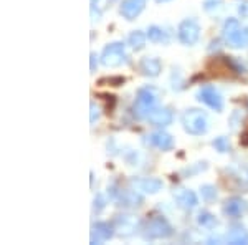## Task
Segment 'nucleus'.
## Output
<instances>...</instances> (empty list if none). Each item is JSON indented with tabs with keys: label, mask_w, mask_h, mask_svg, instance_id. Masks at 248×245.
Masks as SVG:
<instances>
[{
	"label": "nucleus",
	"mask_w": 248,
	"mask_h": 245,
	"mask_svg": "<svg viewBox=\"0 0 248 245\" xmlns=\"http://www.w3.org/2000/svg\"><path fill=\"white\" fill-rule=\"evenodd\" d=\"M131 186L142 194H157L162 189V180L155 178H134L131 179Z\"/></svg>",
	"instance_id": "10"
},
{
	"label": "nucleus",
	"mask_w": 248,
	"mask_h": 245,
	"mask_svg": "<svg viewBox=\"0 0 248 245\" xmlns=\"http://www.w3.org/2000/svg\"><path fill=\"white\" fill-rule=\"evenodd\" d=\"M116 234L114 224L109 222H96L91 226V244H105L109 239H113Z\"/></svg>",
	"instance_id": "8"
},
{
	"label": "nucleus",
	"mask_w": 248,
	"mask_h": 245,
	"mask_svg": "<svg viewBox=\"0 0 248 245\" xmlns=\"http://www.w3.org/2000/svg\"><path fill=\"white\" fill-rule=\"evenodd\" d=\"M240 143H242L243 146H248V132H245V134L242 136V139H240Z\"/></svg>",
	"instance_id": "29"
},
{
	"label": "nucleus",
	"mask_w": 248,
	"mask_h": 245,
	"mask_svg": "<svg viewBox=\"0 0 248 245\" xmlns=\"http://www.w3.org/2000/svg\"><path fill=\"white\" fill-rule=\"evenodd\" d=\"M212 146L215 147V151L218 152H229L230 151V143L227 138H223V136H218V138H215L214 141H212Z\"/></svg>",
	"instance_id": "23"
},
{
	"label": "nucleus",
	"mask_w": 248,
	"mask_h": 245,
	"mask_svg": "<svg viewBox=\"0 0 248 245\" xmlns=\"http://www.w3.org/2000/svg\"><path fill=\"white\" fill-rule=\"evenodd\" d=\"M174 199L177 202V206L184 209V211H192L199 204L197 194L194 191H190V189H177V191H174Z\"/></svg>",
	"instance_id": "13"
},
{
	"label": "nucleus",
	"mask_w": 248,
	"mask_h": 245,
	"mask_svg": "<svg viewBox=\"0 0 248 245\" xmlns=\"http://www.w3.org/2000/svg\"><path fill=\"white\" fill-rule=\"evenodd\" d=\"M182 128L186 130V132H189L192 136H202L205 134L207 130H209V119H207V114L203 113L202 110H197V108H190V110H186L181 118Z\"/></svg>",
	"instance_id": "3"
},
{
	"label": "nucleus",
	"mask_w": 248,
	"mask_h": 245,
	"mask_svg": "<svg viewBox=\"0 0 248 245\" xmlns=\"http://www.w3.org/2000/svg\"><path fill=\"white\" fill-rule=\"evenodd\" d=\"M157 3H166V2H170V0H155Z\"/></svg>",
	"instance_id": "30"
},
{
	"label": "nucleus",
	"mask_w": 248,
	"mask_h": 245,
	"mask_svg": "<svg viewBox=\"0 0 248 245\" xmlns=\"http://www.w3.org/2000/svg\"><path fill=\"white\" fill-rule=\"evenodd\" d=\"M172 119H174V114H172V111L169 108H157L155 106L153 111H151V114L147 116V121L151 124H154V126H159V128H164V126H169L172 123Z\"/></svg>",
	"instance_id": "15"
},
{
	"label": "nucleus",
	"mask_w": 248,
	"mask_h": 245,
	"mask_svg": "<svg viewBox=\"0 0 248 245\" xmlns=\"http://www.w3.org/2000/svg\"><path fill=\"white\" fill-rule=\"evenodd\" d=\"M139 227V220L134 215H119L114 220V229L116 234L121 237H129L136 232V229Z\"/></svg>",
	"instance_id": "11"
},
{
	"label": "nucleus",
	"mask_w": 248,
	"mask_h": 245,
	"mask_svg": "<svg viewBox=\"0 0 248 245\" xmlns=\"http://www.w3.org/2000/svg\"><path fill=\"white\" fill-rule=\"evenodd\" d=\"M197 99L202 101L203 104H207L210 110L217 111V113L223 111V98L214 86H210V85L202 86L197 93Z\"/></svg>",
	"instance_id": "7"
},
{
	"label": "nucleus",
	"mask_w": 248,
	"mask_h": 245,
	"mask_svg": "<svg viewBox=\"0 0 248 245\" xmlns=\"http://www.w3.org/2000/svg\"><path fill=\"white\" fill-rule=\"evenodd\" d=\"M139 71L144 75V76H149V78H154V76H159V73L162 71V63L161 60L157 58H142L139 62Z\"/></svg>",
	"instance_id": "16"
},
{
	"label": "nucleus",
	"mask_w": 248,
	"mask_h": 245,
	"mask_svg": "<svg viewBox=\"0 0 248 245\" xmlns=\"http://www.w3.org/2000/svg\"><path fill=\"white\" fill-rule=\"evenodd\" d=\"M237 10L242 18H248V0H240L238 5H237Z\"/></svg>",
	"instance_id": "24"
},
{
	"label": "nucleus",
	"mask_w": 248,
	"mask_h": 245,
	"mask_svg": "<svg viewBox=\"0 0 248 245\" xmlns=\"http://www.w3.org/2000/svg\"><path fill=\"white\" fill-rule=\"evenodd\" d=\"M146 138L147 144H151V146L159 151H172L175 146L174 138L166 131H154L149 136H146Z\"/></svg>",
	"instance_id": "9"
},
{
	"label": "nucleus",
	"mask_w": 248,
	"mask_h": 245,
	"mask_svg": "<svg viewBox=\"0 0 248 245\" xmlns=\"http://www.w3.org/2000/svg\"><path fill=\"white\" fill-rule=\"evenodd\" d=\"M177 37L179 42L184 43L187 47H192L199 42L201 38V25L197 23V20L194 18H186L179 23V29H177Z\"/></svg>",
	"instance_id": "6"
},
{
	"label": "nucleus",
	"mask_w": 248,
	"mask_h": 245,
	"mask_svg": "<svg viewBox=\"0 0 248 245\" xmlns=\"http://www.w3.org/2000/svg\"><path fill=\"white\" fill-rule=\"evenodd\" d=\"M174 229L169 222H167L166 217L155 215L153 219H149L146 222V226L142 227V237L146 240H159V239H167L172 235Z\"/></svg>",
	"instance_id": "4"
},
{
	"label": "nucleus",
	"mask_w": 248,
	"mask_h": 245,
	"mask_svg": "<svg viewBox=\"0 0 248 245\" xmlns=\"http://www.w3.org/2000/svg\"><path fill=\"white\" fill-rule=\"evenodd\" d=\"M205 169H207V164L205 163H197V166H192L190 169H186V171H184V174L192 176V174H197V172L205 171Z\"/></svg>",
	"instance_id": "25"
},
{
	"label": "nucleus",
	"mask_w": 248,
	"mask_h": 245,
	"mask_svg": "<svg viewBox=\"0 0 248 245\" xmlns=\"http://www.w3.org/2000/svg\"><path fill=\"white\" fill-rule=\"evenodd\" d=\"M245 209V202L240 197H230L223 202V214L227 217H240Z\"/></svg>",
	"instance_id": "18"
},
{
	"label": "nucleus",
	"mask_w": 248,
	"mask_h": 245,
	"mask_svg": "<svg viewBox=\"0 0 248 245\" xmlns=\"http://www.w3.org/2000/svg\"><path fill=\"white\" fill-rule=\"evenodd\" d=\"M101 65L106 68H118L121 66L123 63L127 62V55H126V48H124V43L121 42H114L109 43V45L105 47L101 53Z\"/></svg>",
	"instance_id": "5"
},
{
	"label": "nucleus",
	"mask_w": 248,
	"mask_h": 245,
	"mask_svg": "<svg viewBox=\"0 0 248 245\" xmlns=\"http://www.w3.org/2000/svg\"><path fill=\"white\" fill-rule=\"evenodd\" d=\"M90 58H91V71H94L96 70V65H98V62H96V53H91L90 55Z\"/></svg>",
	"instance_id": "28"
},
{
	"label": "nucleus",
	"mask_w": 248,
	"mask_h": 245,
	"mask_svg": "<svg viewBox=\"0 0 248 245\" xmlns=\"http://www.w3.org/2000/svg\"><path fill=\"white\" fill-rule=\"evenodd\" d=\"M146 3L147 0H123L119 5V14L126 20H134L146 9Z\"/></svg>",
	"instance_id": "12"
},
{
	"label": "nucleus",
	"mask_w": 248,
	"mask_h": 245,
	"mask_svg": "<svg viewBox=\"0 0 248 245\" xmlns=\"http://www.w3.org/2000/svg\"><path fill=\"white\" fill-rule=\"evenodd\" d=\"M147 40L153 43H157V45H167L170 42V33L159 25H151L147 29Z\"/></svg>",
	"instance_id": "17"
},
{
	"label": "nucleus",
	"mask_w": 248,
	"mask_h": 245,
	"mask_svg": "<svg viewBox=\"0 0 248 245\" xmlns=\"http://www.w3.org/2000/svg\"><path fill=\"white\" fill-rule=\"evenodd\" d=\"M227 240L230 244L240 245V244H248V230L240 226H235L230 229L229 235H227Z\"/></svg>",
	"instance_id": "19"
},
{
	"label": "nucleus",
	"mask_w": 248,
	"mask_h": 245,
	"mask_svg": "<svg viewBox=\"0 0 248 245\" xmlns=\"http://www.w3.org/2000/svg\"><path fill=\"white\" fill-rule=\"evenodd\" d=\"M146 40H147V33H144L141 30H134V32H131L129 37H127V45L133 48V50L139 51L146 47Z\"/></svg>",
	"instance_id": "20"
},
{
	"label": "nucleus",
	"mask_w": 248,
	"mask_h": 245,
	"mask_svg": "<svg viewBox=\"0 0 248 245\" xmlns=\"http://www.w3.org/2000/svg\"><path fill=\"white\" fill-rule=\"evenodd\" d=\"M99 119V108L96 106L94 101H91V116H90V121L91 124H94Z\"/></svg>",
	"instance_id": "26"
},
{
	"label": "nucleus",
	"mask_w": 248,
	"mask_h": 245,
	"mask_svg": "<svg viewBox=\"0 0 248 245\" xmlns=\"http://www.w3.org/2000/svg\"><path fill=\"white\" fill-rule=\"evenodd\" d=\"M113 196L118 199L119 206L123 207H141L142 206V196L141 192L134 191H113Z\"/></svg>",
	"instance_id": "14"
},
{
	"label": "nucleus",
	"mask_w": 248,
	"mask_h": 245,
	"mask_svg": "<svg viewBox=\"0 0 248 245\" xmlns=\"http://www.w3.org/2000/svg\"><path fill=\"white\" fill-rule=\"evenodd\" d=\"M222 37L225 43L232 48H247L248 47V29L242 27L237 18L225 20L222 29Z\"/></svg>",
	"instance_id": "2"
},
{
	"label": "nucleus",
	"mask_w": 248,
	"mask_h": 245,
	"mask_svg": "<svg viewBox=\"0 0 248 245\" xmlns=\"http://www.w3.org/2000/svg\"><path fill=\"white\" fill-rule=\"evenodd\" d=\"M197 224L201 226L202 229H215L217 227V219H215L214 214H210V212H201L197 217Z\"/></svg>",
	"instance_id": "21"
},
{
	"label": "nucleus",
	"mask_w": 248,
	"mask_h": 245,
	"mask_svg": "<svg viewBox=\"0 0 248 245\" xmlns=\"http://www.w3.org/2000/svg\"><path fill=\"white\" fill-rule=\"evenodd\" d=\"M201 196L205 202H214L218 197L217 189H215V186H212V184H205V186L201 187Z\"/></svg>",
	"instance_id": "22"
},
{
	"label": "nucleus",
	"mask_w": 248,
	"mask_h": 245,
	"mask_svg": "<svg viewBox=\"0 0 248 245\" xmlns=\"http://www.w3.org/2000/svg\"><path fill=\"white\" fill-rule=\"evenodd\" d=\"M159 98H161V91L154 86H144L138 91L136 101L133 106L134 116L141 119H147V116L151 114V111L155 108Z\"/></svg>",
	"instance_id": "1"
},
{
	"label": "nucleus",
	"mask_w": 248,
	"mask_h": 245,
	"mask_svg": "<svg viewBox=\"0 0 248 245\" xmlns=\"http://www.w3.org/2000/svg\"><path fill=\"white\" fill-rule=\"evenodd\" d=\"M103 209H105V200H103L101 196H96V199H94V211L96 212H101Z\"/></svg>",
	"instance_id": "27"
}]
</instances>
